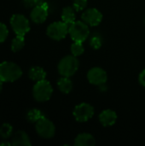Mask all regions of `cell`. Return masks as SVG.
Masks as SVG:
<instances>
[{
    "label": "cell",
    "instance_id": "484cf974",
    "mask_svg": "<svg viewBox=\"0 0 145 146\" xmlns=\"http://www.w3.org/2000/svg\"><path fill=\"white\" fill-rule=\"evenodd\" d=\"M138 81L142 86L145 87V68L144 70H142V72L140 73V74L138 76Z\"/></svg>",
    "mask_w": 145,
    "mask_h": 146
},
{
    "label": "cell",
    "instance_id": "ba28073f",
    "mask_svg": "<svg viewBox=\"0 0 145 146\" xmlns=\"http://www.w3.org/2000/svg\"><path fill=\"white\" fill-rule=\"evenodd\" d=\"M10 24L16 35L25 36L30 30L29 21L21 14L14 15L10 19Z\"/></svg>",
    "mask_w": 145,
    "mask_h": 146
},
{
    "label": "cell",
    "instance_id": "d6986e66",
    "mask_svg": "<svg viewBox=\"0 0 145 146\" xmlns=\"http://www.w3.org/2000/svg\"><path fill=\"white\" fill-rule=\"evenodd\" d=\"M25 45V38L21 35H16V37L12 40L11 50L13 52H17L21 50Z\"/></svg>",
    "mask_w": 145,
    "mask_h": 146
},
{
    "label": "cell",
    "instance_id": "603a6c76",
    "mask_svg": "<svg viewBox=\"0 0 145 146\" xmlns=\"http://www.w3.org/2000/svg\"><path fill=\"white\" fill-rule=\"evenodd\" d=\"M87 6V0H73V7L75 11H83Z\"/></svg>",
    "mask_w": 145,
    "mask_h": 146
},
{
    "label": "cell",
    "instance_id": "8fae6325",
    "mask_svg": "<svg viewBox=\"0 0 145 146\" xmlns=\"http://www.w3.org/2000/svg\"><path fill=\"white\" fill-rule=\"evenodd\" d=\"M49 15V5L46 2L32 8L30 17L34 23L41 24L44 22Z\"/></svg>",
    "mask_w": 145,
    "mask_h": 146
},
{
    "label": "cell",
    "instance_id": "ac0fdd59",
    "mask_svg": "<svg viewBox=\"0 0 145 146\" xmlns=\"http://www.w3.org/2000/svg\"><path fill=\"white\" fill-rule=\"evenodd\" d=\"M44 115L41 112V110L38 109H32L30 110L26 114V119L31 123H36L38 121H39L41 118H43Z\"/></svg>",
    "mask_w": 145,
    "mask_h": 146
},
{
    "label": "cell",
    "instance_id": "d4e9b609",
    "mask_svg": "<svg viewBox=\"0 0 145 146\" xmlns=\"http://www.w3.org/2000/svg\"><path fill=\"white\" fill-rule=\"evenodd\" d=\"M44 2V0H23L24 5L26 8H33L37 5L42 4Z\"/></svg>",
    "mask_w": 145,
    "mask_h": 146
},
{
    "label": "cell",
    "instance_id": "cb8c5ba5",
    "mask_svg": "<svg viewBox=\"0 0 145 146\" xmlns=\"http://www.w3.org/2000/svg\"><path fill=\"white\" fill-rule=\"evenodd\" d=\"M8 35H9V31L7 27L3 23L0 22V44L6 40Z\"/></svg>",
    "mask_w": 145,
    "mask_h": 146
},
{
    "label": "cell",
    "instance_id": "7a4b0ae2",
    "mask_svg": "<svg viewBox=\"0 0 145 146\" xmlns=\"http://www.w3.org/2000/svg\"><path fill=\"white\" fill-rule=\"evenodd\" d=\"M79 68V62L77 56H74L73 55H68L61 59L58 63L57 69L61 76L70 78L76 74Z\"/></svg>",
    "mask_w": 145,
    "mask_h": 146
},
{
    "label": "cell",
    "instance_id": "9c48e42d",
    "mask_svg": "<svg viewBox=\"0 0 145 146\" xmlns=\"http://www.w3.org/2000/svg\"><path fill=\"white\" fill-rule=\"evenodd\" d=\"M86 77L90 84L99 86L106 84L108 80V74L106 71L99 67H94L91 68L88 71Z\"/></svg>",
    "mask_w": 145,
    "mask_h": 146
},
{
    "label": "cell",
    "instance_id": "2e32d148",
    "mask_svg": "<svg viewBox=\"0 0 145 146\" xmlns=\"http://www.w3.org/2000/svg\"><path fill=\"white\" fill-rule=\"evenodd\" d=\"M28 75L29 78L32 80H34L36 82L45 80L46 78V72L44 71V69L41 67H32L30 68L29 72H28Z\"/></svg>",
    "mask_w": 145,
    "mask_h": 146
},
{
    "label": "cell",
    "instance_id": "8992f818",
    "mask_svg": "<svg viewBox=\"0 0 145 146\" xmlns=\"http://www.w3.org/2000/svg\"><path fill=\"white\" fill-rule=\"evenodd\" d=\"M94 108L87 103H81L76 105L73 110V115L78 122H86L94 115Z\"/></svg>",
    "mask_w": 145,
    "mask_h": 146
},
{
    "label": "cell",
    "instance_id": "5b68a950",
    "mask_svg": "<svg viewBox=\"0 0 145 146\" xmlns=\"http://www.w3.org/2000/svg\"><path fill=\"white\" fill-rule=\"evenodd\" d=\"M69 25L64 21H55L50 24L47 27L46 33L49 38L53 40L60 41L66 38L68 34Z\"/></svg>",
    "mask_w": 145,
    "mask_h": 146
},
{
    "label": "cell",
    "instance_id": "f1b7e54d",
    "mask_svg": "<svg viewBox=\"0 0 145 146\" xmlns=\"http://www.w3.org/2000/svg\"><path fill=\"white\" fill-rule=\"evenodd\" d=\"M144 22H145V20H144Z\"/></svg>",
    "mask_w": 145,
    "mask_h": 146
},
{
    "label": "cell",
    "instance_id": "30bf717a",
    "mask_svg": "<svg viewBox=\"0 0 145 146\" xmlns=\"http://www.w3.org/2000/svg\"><path fill=\"white\" fill-rule=\"evenodd\" d=\"M103 14L96 8H89L85 9L81 15V20L89 27H97L103 21Z\"/></svg>",
    "mask_w": 145,
    "mask_h": 146
},
{
    "label": "cell",
    "instance_id": "e0dca14e",
    "mask_svg": "<svg viewBox=\"0 0 145 146\" xmlns=\"http://www.w3.org/2000/svg\"><path fill=\"white\" fill-rule=\"evenodd\" d=\"M62 21L65 23L70 25L75 21V9L73 7L67 6L62 9Z\"/></svg>",
    "mask_w": 145,
    "mask_h": 146
},
{
    "label": "cell",
    "instance_id": "6da1fadb",
    "mask_svg": "<svg viewBox=\"0 0 145 146\" xmlns=\"http://www.w3.org/2000/svg\"><path fill=\"white\" fill-rule=\"evenodd\" d=\"M22 75L21 68L15 62H3L0 63V80L3 82H13Z\"/></svg>",
    "mask_w": 145,
    "mask_h": 146
},
{
    "label": "cell",
    "instance_id": "7c38bea8",
    "mask_svg": "<svg viewBox=\"0 0 145 146\" xmlns=\"http://www.w3.org/2000/svg\"><path fill=\"white\" fill-rule=\"evenodd\" d=\"M99 121L102 124V126L105 127H112L115 124L118 119V115L115 110H103L99 116H98Z\"/></svg>",
    "mask_w": 145,
    "mask_h": 146
},
{
    "label": "cell",
    "instance_id": "44dd1931",
    "mask_svg": "<svg viewBox=\"0 0 145 146\" xmlns=\"http://www.w3.org/2000/svg\"><path fill=\"white\" fill-rule=\"evenodd\" d=\"M13 133V127L8 123H4L0 127V137L3 139H9Z\"/></svg>",
    "mask_w": 145,
    "mask_h": 146
},
{
    "label": "cell",
    "instance_id": "83f0119b",
    "mask_svg": "<svg viewBox=\"0 0 145 146\" xmlns=\"http://www.w3.org/2000/svg\"><path fill=\"white\" fill-rule=\"evenodd\" d=\"M2 89H3V81L0 80V92H1V91H2Z\"/></svg>",
    "mask_w": 145,
    "mask_h": 146
},
{
    "label": "cell",
    "instance_id": "4316f807",
    "mask_svg": "<svg viewBox=\"0 0 145 146\" xmlns=\"http://www.w3.org/2000/svg\"><path fill=\"white\" fill-rule=\"evenodd\" d=\"M11 143H9V142H2L0 143V145H10Z\"/></svg>",
    "mask_w": 145,
    "mask_h": 146
},
{
    "label": "cell",
    "instance_id": "52a82bcc",
    "mask_svg": "<svg viewBox=\"0 0 145 146\" xmlns=\"http://www.w3.org/2000/svg\"><path fill=\"white\" fill-rule=\"evenodd\" d=\"M35 129L37 133L43 139H51L56 133V127L54 123L45 116L36 122Z\"/></svg>",
    "mask_w": 145,
    "mask_h": 146
},
{
    "label": "cell",
    "instance_id": "5bb4252c",
    "mask_svg": "<svg viewBox=\"0 0 145 146\" xmlns=\"http://www.w3.org/2000/svg\"><path fill=\"white\" fill-rule=\"evenodd\" d=\"M11 144L15 146L31 145V142H30V139H29L28 135L23 131H18L15 133Z\"/></svg>",
    "mask_w": 145,
    "mask_h": 146
},
{
    "label": "cell",
    "instance_id": "9a60e30c",
    "mask_svg": "<svg viewBox=\"0 0 145 146\" xmlns=\"http://www.w3.org/2000/svg\"><path fill=\"white\" fill-rule=\"evenodd\" d=\"M57 87L61 92L64 94H68L72 92L73 85L72 80L69 79V77L62 76L57 80Z\"/></svg>",
    "mask_w": 145,
    "mask_h": 146
},
{
    "label": "cell",
    "instance_id": "4fadbf2b",
    "mask_svg": "<svg viewBox=\"0 0 145 146\" xmlns=\"http://www.w3.org/2000/svg\"><path fill=\"white\" fill-rule=\"evenodd\" d=\"M95 145L96 139L90 133H79L74 139V145L76 146H94Z\"/></svg>",
    "mask_w": 145,
    "mask_h": 146
},
{
    "label": "cell",
    "instance_id": "ffe728a7",
    "mask_svg": "<svg viewBox=\"0 0 145 146\" xmlns=\"http://www.w3.org/2000/svg\"><path fill=\"white\" fill-rule=\"evenodd\" d=\"M71 53L72 55H73L74 56H81L84 51H85V48L83 46V43L80 42H73L71 45Z\"/></svg>",
    "mask_w": 145,
    "mask_h": 146
},
{
    "label": "cell",
    "instance_id": "7402d4cb",
    "mask_svg": "<svg viewBox=\"0 0 145 146\" xmlns=\"http://www.w3.org/2000/svg\"><path fill=\"white\" fill-rule=\"evenodd\" d=\"M90 45L94 50H98L103 45V38L99 35H94L90 39Z\"/></svg>",
    "mask_w": 145,
    "mask_h": 146
},
{
    "label": "cell",
    "instance_id": "3957f363",
    "mask_svg": "<svg viewBox=\"0 0 145 146\" xmlns=\"http://www.w3.org/2000/svg\"><path fill=\"white\" fill-rule=\"evenodd\" d=\"M68 34L73 42H85L90 35L89 26L83 21H75L69 25Z\"/></svg>",
    "mask_w": 145,
    "mask_h": 146
},
{
    "label": "cell",
    "instance_id": "277c9868",
    "mask_svg": "<svg viewBox=\"0 0 145 146\" xmlns=\"http://www.w3.org/2000/svg\"><path fill=\"white\" fill-rule=\"evenodd\" d=\"M53 93V88L50 83L46 80H43L38 81L32 89V95L36 101L38 102H46L50 100Z\"/></svg>",
    "mask_w": 145,
    "mask_h": 146
}]
</instances>
